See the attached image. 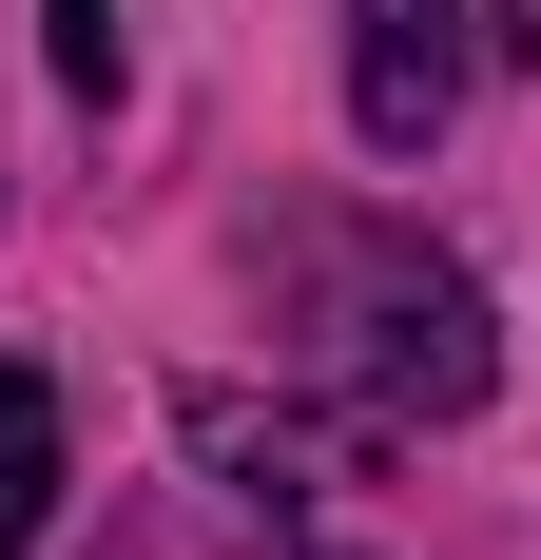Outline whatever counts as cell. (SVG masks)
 <instances>
[{
  "instance_id": "277c9868",
  "label": "cell",
  "mask_w": 541,
  "mask_h": 560,
  "mask_svg": "<svg viewBox=\"0 0 541 560\" xmlns=\"http://www.w3.org/2000/svg\"><path fill=\"white\" fill-rule=\"evenodd\" d=\"M39 39H58V78H78V97H116V0H39Z\"/></svg>"
},
{
  "instance_id": "5b68a950",
  "label": "cell",
  "mask_w": 541,
  "mask_h": 560,
  "mask_svg": "<svg viewBox=\"0 0 541 560\" xmlns=\"http://www.w3.org/2000/svg\"><path fill=\"white\" fill-rule=\"evenodd\" d=\"M484 39H503V58H541V0H484Z\"/></svg>"
},
{
  "instance_id": "7a4b0ae2",
  "label": "cell",
  "mask_w": 541,
  "mask_h": 560,
  "mask_svg": "<svg viewBox=\"0 0 541 560\" xmlns=\"http://www.w3.org/2000/svg\"><path fill=\"white\" fill-rule=\"evenodd\" d=\"M445 97H464V0H348V116H368V155H426Z\"/></svg>"
},
{
  "instance_id": "6da1fadb",
  "label": "cell",
  "mask_w": 541,
  "mask_h": 560,
  "mask_svg": "<svg viewBox=\"0 0 541 560\" xmlns=\"http://www.w3.org/2000/svg\"><path fill=\"white\" fill-rule=\"evenodd\" d=\"M329 368L387 425H464L503 348H484V290L445 271V252H329Z\"/></svg>"
},
{
  "instance_id": "3957f363",
  "label": "cell",
  "mask_w": 541,
  "mask_h": 560,
  "mask_svg": "<svg viewBox=\"0 0 541 560\" xmlns=\"http://www.w3.org/2000/svg\"><path fill=\"white\" fill-rule=\"evenodd\" d=\"M39 522H58V387L0 368V560H39Z\"/></svg>"
}]
</instances>
